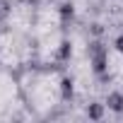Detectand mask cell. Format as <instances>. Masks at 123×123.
<instances>
[{"instance_id":"cell-2","label":"cell","mask_w":123,"mask_h":123,"mask_svg":"<svg viewBox=\"0 0 123 123\" xmlns=\"http://www.w3.org/2000/svg\"><path fill=\"white\" fill-rule=\"evenodd\" d=\"M87 116L89 118H101L104 116V106L101 104H89L87 106Z\"/></svg>"},{"instance_id":"cell-1","label":"cell","mask_w":123,"mask_h":123,"mask_svg":"<svg viewBox=\"0 0 123 123\" xmlns=\"http://www.w3.org/2000/svg\"><path fill=\"white\" fill-rule=\"evenodd\" d=\"M106 106H109L111 111L121 113V111H123V94H121V92H111V94L106 97Z\"/></svg>"},{"instance_id":"cell-4","label":"cell","mask_w":123,"mask_h":123,"mask_svg":"<svg viewBox=\"0 0 123 123\" xmlns=\"http://www.w3.org/2000/svg\"><path fill=\"white\" fill-rule=\"evenodd\" d=\"M116 48H118V51H121V53H123V34H121V36H118V39H116Z\"/></svg>"},{"instance_id":"cell-3","label":"cell","mask_w":123,"mask_h":123,"mask_svg":"<svg viewBox=\"0 0 123 123\" xmlns=\"http://www.w3.org/2000/svg\"><path fill=\"white\" fill-rule=\"evenodd\" d=\"M60 15H63L65 19H68V17H73V5H63V7H60Z\"/></svg>"}]
</instances>
